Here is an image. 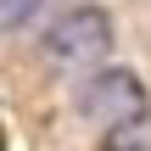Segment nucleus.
<instances>
[{
	"instance_id": "nucleus-1",
	"label": "nucleus",
	"mask_w": 151,
	"mask_h": 151,
	"mask_svg": "<svg viewBox=\"0 0 151 151\" xmlns=\"http://www.w3.org/2000/svg\"><path fill=\"white\" fill-rule=\"evenodd\" d=\"M39 50H45V62L62 67V73H90V67H101L106 50H112V17H106L101 6H73V11H62V17L45 28Z\"/></svg>"
},
{
	"instance_id": "nucleus-2",
	"label": "nucleus",
	"mask_w": 151,
	"mask_h": 151,
	"mask_svg": "<svg viewBox=\"0 0 151 151\" xmlns=\"http://www.w3.org/2000/svg\"><path fill=\"white\" fill-rule=\"evenodd\" d=\"M78 112L106 134V129H123L134 118H146V84L123 67H90L84 84H78Z\"/></svg>"
},
{
	"instance_id": "nucleus-3",
	"label": "nucleus",
	"mask_w": 151,
	"mask_h": 151,
	"mask_svg": "<svg viewBox=\"0 0 151 151\" xmlns=\"http://www.w3.org/2000/svg\"><path fill=\"white\" fill-rule=\"evenodd\" d=\"M39 11H45V0H0V34H17V28H28Z\"/></svg>"
}]
</instances>
